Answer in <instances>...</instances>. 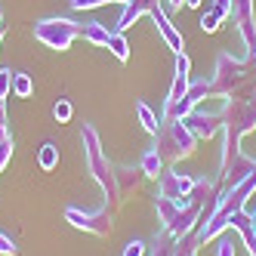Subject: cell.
Listing matches in <instances>:
<instances>
[{
    "label": "cell",
    "mask_w": 256,
    "mask_h": 256,
    "mask_svg": "<svg viewBox=\"0 0 256 256\" xmlns=\"http://www.w3.org/2000/svg\"><path fill=\"white\" fill-rule=\"evenodd\" d=\"M84 148H86V164H90V173H93V179L102 186L105 192V204L112 200V207L118 210L124 204V194H120V186H118V170H114V164L108 160L102 154V145H99V133L93 130V126H84Z\"/></svg>",
    "instance_id": "6da1fadb"
},
{
    "label": "cell",
    "mask_w": 256,
    "mask_h": 256,
    "mask_svg": "<svg viewBox=\"0 0 256 256\" xmlns=\"http://www.w3.org/2000/svg\"><path fill=\"white\" fill-rule=\"evenodd\" d=\"M253 62L250 59H234L228 56V52H219V59H216V71H213V96H238L241 90L253 80Z\"/></svg>",
    "instance_id": "7a4b0ae2"
},
{
    "label": "cell",
    "mask_w": 256,
    "mask_h": 256,
    "mask_svg": "<svg viewBox=\"0 0 256 256\" xmlns=\"http://www.w3.org/2000/svg\"><path fill=\"white\" fill-rule=\"evenodd\" d=\"M198 148V139L194 133L188 130L179 118H170V120H160V130H158V145L154 152L164 158V160H179Z\"/></svg>",
    "instance_id": "3957f363"
},
{
    "label": "cell",
    "mask_w": 256,
    "mask_h": 256,
    "mask_svg": "<svg viewBox=\"0 0 256 256\" xmlns=\"http://www.w3.org/2000/svg\"><path fill=\"white\" fill-rule=\"evenodd\" d=\"M80 38V25L71 22V19H40L34 25V40H40L50 50H68Z\"/></svg>",
    "instance_id": "277c9868"
},
{
    "label": "cell",
    "mask_w": 256,
    "mask_h": 256,
    "mask_svg": "<svg viewBox=\"0 0 256 256\" xmlns=\"http://www.w3.org/2000/svg\"><path fill=\"white\" fill-rule=\"evenodd\" d=\"M65 219L74 228H84V232H90V234H99V238H105V234H112V219H114V210L112 207H99V210H78V207H68L65 210Z\"/></svg>",
    "instance_id": "5b68a950"
},
{
    "label": "cell",
    "mask_w": 256,
    "mask_h": 256,
    "mask_svg": "<svg viewBox=\"0 0 256 256\" xmlns=\"http://www.w3.org/2000/svg\"><path fill=\"white\" fill-rule=\"evenodd\" d=\"M232 19L241 34V44L250 52L256 46V16H253V0H232Z\"/></svg>",
    "instance_id": "8992f818"
},
{
    "label": "cell",
    "mask_w": 256,
    "mask_h": 256,
    "mask_svg": "<svg viewBox=\"0 0 256 256\" xmlns=\"http://www.w3.org/2000/svg\"><path fill=\"white\" fill-rule=\"evenodd\" d=\"M148 16H152V22H154L158 34H160V40L167 44V46L176 52V56H179V52H186V40H182V31L170 22V16H167V6H164V0L152 6V12H148Z\"/></svg>",
    "instance_id": "52a82bcc"
},
{
    "label": "cell",
    "mask_w": 256,
    "mask_h": 256,
    "mask_svg": "<svg viewBox=\"0 0 256 256\" xmlns=\"http://www.w3.org/2000/svg\"><path fill=\"white\" fill-rule=\"evenodd\" d=\"M182 124H186L194 133V139L200 142V139H210V136H216L219 130H222V112H198L194 108L192 114L182 118Z\"/></svg>",
    "instance_id": "ba28073f"
},
{
    "label": "cell",
    "mask_w": 256,
    "mask_h": 256,
    "mask_svg": "<svg viewBox=\"0 0 256 256\" xmlns=\"http://www.w3.org/2000/svg\"><path fill=\"white\" fill-rule=\"evenodd\" d=\"M194 192V179L186 176V173H160L158 176V194L160 198H170V200H186L188 194Z\"/></svg>",
    "instance_id": "9c48e42d"
},
{
    "label": "cell",
    "mask_w": 256,
    "mask_h": 256,
    "mask_svg": "<svg viewBox=\"0 0 256 256\" xmlns=\"http://www.w3.org/2000/svg\"><path fill=\"white\" fill-rule=\"evenodd\" d=\"M154 4H160V0H130V4L124 6V12H120V19H118L114 31H120V34H124L130 25H136V22L142 19V16H148Z\"/></svg>",
    "instance_id": "30bf717a"
},
{
    "label": "cell",
    "mask_w": 256,
    "mask_h": 256,
    "mask_svg": "<svg viewBox=\"0 0 256 256\" xmlns=\"http://www.w3.org/2000/svg\"><path fill=\"white\" fill-rule=\"evenodd\" d=\"M80 38L86 44H93V46H108L112 31H108V25H102V22H84L80 25Z\"/></svg>",
    "instance_id": "8fae6325"
},
{
    "label": "cell",
    "mask_w": 256,
    "mask_h": 256,
    "mask_svg": "<svg viewBox=\"0 0 256 256\" xmlns=\"http://www.w3.org/2000/svg\"><path fill=\"white\" fill-rule=\"evenodd\" d=\"M139 170L145 173V176H152V179H158L160 173H164V158L152 148V152H145L142 154V160H139Z\"/></svg>",
    "instance_id": "7c38bea8"
},
{
    "label": "cell",
    "mask_w": 256,
    "mask_h": 256,
    "mask_svg": "<svg viewBox=\"0 0 256 256\" xmlns=\"http://www.w3.org/2000/svg\"><path fill=\"white\" fill-rule=\"evenodd\" d=\"M38 164H40V170H56L59 167V145L56 142H44L40 145V154H38Z\"/></svg>",
    "instance_id": "4fadbf2b"
},
{
    "label": "cell",
    "mask_w": 256,
    "mask_h": 256,
    "mask_svg": "<svg viewBox=\"0 0 256 256\" xmlns=\"http://www.w3.org/2000/svg\"><path fill=\"white\" fill-rule=\"evenodd\" d=\"M136 114H139V120H142V126L148 130L152 136H158V130H160V120H158V114L152 112L145 102H136Z\"/></svg>",
    "instance_id": "5bb4252c"
},
{
    "label": "cell",
    "mask_w": 256,
    "mask_h": 256,
    "mask_svg": "<svg viewBox=\"0 0 256 256\" xmlns=\"http://www.w3.org/2000/svg\"><path fill=\"white\" fill-rule=\"evenodd\" d=\"M108 50H112V56L118 62H126L130 59V44H126V38L120 31H112V40H108Z\"/></svg>",
    "instance_id": "9a60e30c"
},
{
    "label": "cell",
    "mask_w": 256,
    "mask_h": 256,
    "mask_svg": "<svg viewBox=\"0 0 256 256\" xmlns=\"http://www.w3.org/2000/svg\"><path fill=\"white\" fill-rule=\"evenodd\" d=\"M12 93L19 96V99H28V96L34 93V80H31V74H25V71H16V74H12Z\"/></svg>",
    "instance_id": "2e32d148"
},
{
    "label": "cell",
    "mask_w": 256,
    "mask_h": 256,
    "mask_svg": "<svg viewBox=\"0 0 256 256\" xmlns=\"http://www.w3.org/2000/svg\"><path fill=\"white\" fill-rule=\"evenodd\" d=\"M105 4H130V0H71V10H96V6H105Z\"/></svg>",
    "instance_id": "e0dca14e"
},
{
    "label": "cell",
    "mask_w": 256,
    "mask_h": 256,
    "mask_svg": "<svg viewBox=\"0 0 256 256\" xmlns=\"http://www.w3.org/2000/svg\"><path fill=\"white\" fill-rule=\"evenodd\" d=\"M216 256H234V238L232 234H219L216 238Z\"/></svg>",
    "instance_id": "ac0fdd59"
},
{
    "label": "cell",
    "mask_w": 256,
    "mask_h": 256,
    "mask_svg": "<svg viewBox=\"0 0 256 256\" xmlns=\"http://www.w3.org/2000/svg\"><path fill=\"white\" fill-rule=\"evenodd\" d=\"M52 118H56L59 124H68L71 120V102L68 99H59L56 105H52Z\"/></svg>",
    "instance_id": "d6986e66"
},
{
    "label": "cell",
    "mask_w": 256,
    "mask_h": 256,
    "mask_svg": "<svg viewBox=\"0 0 256 256\" xmlns=\"http://www.w3.org/2000/svg\"><path fill=\"white\" fill-rule=\"evenodd\" d=\"M219 22H226V19H222V16H219L216 10H207L204 16H200V28H204V31H216Z\"/></svg>",
    "instance_id": "ffe728a7"
},
{
    "label": "cell",
    "mask_w": 256,
    "mask_h": 256,
    "mask_svg": "<svg viewBox=\"0 0 256 256\" xmlns=\"http://www.w3.org/2000/svg\"><path fill=\"white\" fill-rule=\"evenodd\" d=\"M12 74H16V71L0 68V102H4V99L10 96V90H12Z\"/></svg>",
    "instance_id": "44dd1931"
},
{
    "label": "cell",
    "mask_w": 256,
    "mask_h": 256,
    "mask_svg": "<svg viewBox=\"0 0 256 256\" xmlns=\"http://www.w3.org/2000/svg\"><path fill=\"white\" fill-rule=\"evenodd\" d=\"M0 253L4 256H19V247H16V241L6 232H0Z\"/></svg>",
    "instance_id": "7402d4cb"
},
{
    "label": "cell",
    "mask_w": 256,
    "mask_h": 256,
    "mask_svg": "<svg viewBox=\"0 0 256 256\" xmlns=\"http://www.w3.org/2000/svg\"><path fill=\"white\" fill-rule=\"evenodd\" d=\"M210 10H216L222 19H232V0H213Z\"/></svg>",
    "instance_id": "603a6c76"
},
{
    "label": "cell",
    "mask_w": 256,
    "mask_h": 256,
    "mask_svg": "<svg viewBox=\"0 0 256 256\" xmlns=\"http://www.w3.org/2000/svg\"><path fill=\"white\" fill-rule=\"evenodd\" d=\"M12 158V139H6V142H0V170L6 167V160Z\"/></svg>",
    "instance_id": "cb8c5ba5"
},
{
    "label": "cell",
    "mask_w": 256,
    "mask_h": 256,
    "mask_svg": "<svg viewBox=\"0 0 256 256\" xmlns=\"http://www.w3.org/2000/svg\"><path fill=\"white\" fill-rule=\"evenodd\" d=\"M124 256H145V244L142 241H130L124 247Z\"/></svg>",
    "instance_id": "d4e9b609"
},
{
    "label": "cell",
    "mask_w": 256,
    "mask_h": 256,
    "mask_svg": "<svg viewBox=\"0 0 256 256\" xmlns=\"http://www.w3.org/2000/svg\"><path fill=\"white\" fill-rule=\"evenodd\" d=\"M182 4H186V0H167V4H164V6H167V12H170V10H179Z\"/></svg>",
    "instance_id": "484cf974"
},
{
    "label": "cell",
    "mask_w": 256,
    "mask_h": 256,
    "mask_svg": "<svg viewBox=\"0 0 256 256\" xmlns=\"http://www.w3.org/2000/svg\"><path fill=\"white\" fill-rule=\"evenodd\" d=\"M10 139V130H6V124H0V142H6Z\"/></svg>",
    "instance_id": "4316f807"
},
{
    "label": "cell",
    "mask_w": 256,
    "mask_h": 256,
    "mask_svg": "<svg viewBox=\"0 0 256 256\" xmlns=\"http://www.w3.org/2000/svg\"><path fill=\"white\" fill-rule=\"evenodd\" d=\"M247 59H250V62H253V65H256V46H253V50H250V52H247Z\"/></svg>",
    "instance_id": "83f0119b"
},
{
    "label": "cell",
    "mask_w": 256,
    "mask_h": 256,
    "mask_svg": "<svg viewBox=\"0 0 256 256\" xmlns=\"http://www.w3.org/2000/svg\"><path fill=\"white\" fill-rule=\"evenodd\" d=\"M186 6H192V10H194V6H200V0H186Z\"/></svg>",
    "instance_id": "f1b7e54d"
},
{
    "label": "cell",
    "mask_w": 256,
    "mask_h": 256,
    "mask_svg": "<svg viewBox=\"0 0 256 256\" xmlns=\"http://www.w3.org/2000/svg\"><path fill=\"white\" fill-rule=\"evenodd\" d=\"M0 22H4V10H0ZM0 28H4V25H0Z\"/></svg>",
    "instance_id": "f546056e"
},
{
    "label": "cell",
    "mask_w": 256,
    "mask_h": 256,
    "mask_svg": "<svg viewBox=\"0 0 256 256\" xmlns=\"http://www.w3.org/2000/svg\"><path fill=\"white\" fill-rule=\"evenodd\" d=\"M0 44H4V28H0Z\"/></svg>",
    "instance_id": "4dcf8cb0"
},
{
    "label": "cell",
    "mask_w": 256,
    "mask_h": 256,
    "mask_svg": "<svg viewBox=\"0 0 256 256\" xmlns=\"http://www.w3.org/2000/svg\"><path fill=\"white\" fill-rule=\"evenodd\" d=\"M253 213H256V210H253Z\"/></svg>",
    "instance_id": "1f68e13d"
}]
</instances>
